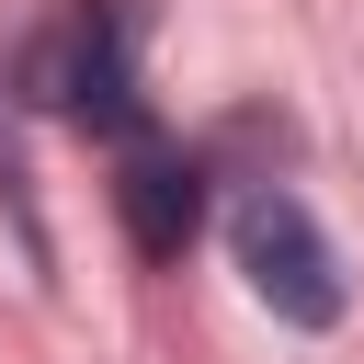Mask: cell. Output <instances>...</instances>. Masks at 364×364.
Segmentation results:
<instances>
[{"mask_svg": "<svg viewBox=\"0 0 364 364\" xmlns=\"http://www.w3.org/2000/svg\"><path fill=\"white\" fill-rule=\"evenodd\" d=\"M136 57H148V0H46L11 34L0 91L23 114H57V125H80V136L114 148V136L159 125L148 91H136Z\"/></svg>", "mask_w": 364, "mask_h": 364, "instance_id": "1", "label": "cell"}, {"mask_svg": "<svg viewBox=\"0 0 364 364\" xmlns=\"http://www.w3.org/2000/svg\"><path fill=\"white\" fill-rule=\"evenodd\" d=\"M228 250H239L250 296H262L284 330H341V318H353V273H341V250H330V228H318V205H307L296 182L250 171V182L228 193Z\"/></svg>", "mask_w": 364, "mask_h": 364, "instance_id": "2", "label": "cell"}, {"mask_svg": "<svg viewBox=\"0 0 364 364\" xmlns=\"http://www.w3.org/2000/svg\"><path fill=\"white\" fill-rule=\"evenodd\" d=\"M205 148H182V136H159V125H136V136H114V216H125V250L136 262H182L193 239H205Z\"/></svg>", "mask_w": 364, "mask_h": 364, "instance_id": "3", "label": "cell"}]
</instances>
